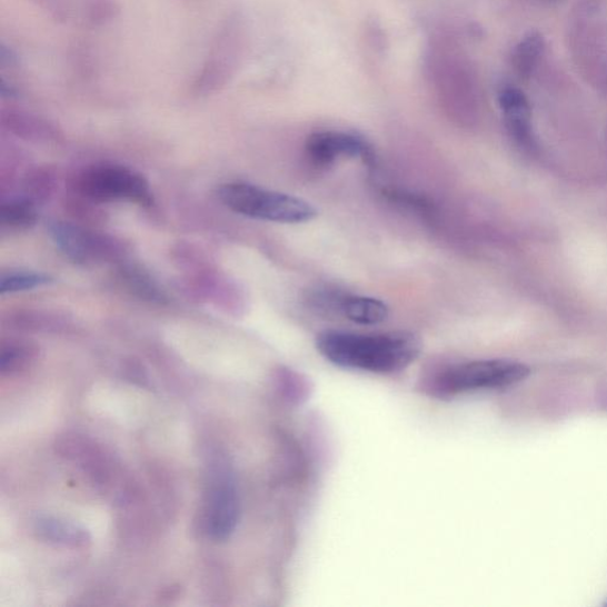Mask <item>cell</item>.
Masks as SVG:
<instances>
[{
  "mask_svg": "<svg viewBox=\"0 0 607 607\" xmlns=\"http://www.w3.org/2000/svg\"><path fill=\"white\" fill-rule=\"evenodd\" d=\"M317 350L337 367L375 374H392L412 365L421 351L412 332L359 334L339 330L321 332Z\"/></svg>",
  "mask_w": 607,
  "mask_h": 607,
  "instance_id": "6da1fadb",
  "label": "cell"
},
{
  "mask_svg": "<svg viewBox=\"0 0 607 607\" xmlns=\"http://www.w3.org/2000/svg\"><path fill=\"white\" fill-rule=\"evenodd\" d=\"M567 43L585 81L607 94V24L600 0H580L569 17Z\"/></svg>",
  "mask_w": 607,
  "mask_h": 607,
  "instance_id": "7a4b0ae2",
  "label": "cell"
},
{
  "mask_svg": "<svg viewBox=\"0 0 607 607\" xmlns=\"http://www.w3.org/2000/svg\"><path fill=\"white\" fill-rule=\"evenodd\" d=\"M529 368L510 360H479L452 365L427 377L421 388L437 399H451L466 392L505 388L525 380Z\"/></svg>",
  "mask_w": 607,
  "mask_h": 607,
  "instance_id": "3957f363",
  "label": "cell"
},
{
  "mask_svg": "<svg viewBox=\"0 0 607 607\" xmlns=\"http://www.w3.org/2000/svg\"><path fill=\"white\" fill-rule=\"evenodd\" d=\"M218 195L227 208L247 218L298 225L317 217V209L306 200L249 183L223 185Z\"/></svg>",
  "mask_w": 607,
  "mask_h": 607,
  "instance_id": "277c9868",
  "label": "cell"
},
{
  "mask_svg": "<svg viewBox=\"0 0 607 607\" xmlns=\"http://www.w3.org/2000/svg\"><path fill=\"white\" fill-rule=\"evenodd\" d=\"M77 189L87 199L98 202L127 200L139 205L152 203L146 178L119 166L103 165L84 170L78 177Z\"/></svg>",
  "mask_w": 607,
  "mask_h": 607,
  "instance_id": "5b68a950",
  "label": "cell"
},
{
  "mask_svg": "<svg viewBox=\"0 0 607 607\" xmlns=\"http://www.w3.org/2000/svg\"><path fill=\"white\" fill-rule=\"evenodd\" d=\"M240 515V502L228 471H219L211 485L201 511V527L209 538L226 540L235 533Z\"/></svg>",
  "mask_w": 607,
  "mask_h": 607,
  "instance_id": "8992f818",
  "label": "cell"
},
{
  "mask_svg": "<svg viewBox=\"0 0 607 607\" xmlns=\"http://www.w3.org/2000/svg\"><path fill=\"white\" fill-rule=\"evenodd\" d=\"M306 150L317 167H329L345 158H361L370 165L374 159L368 141L342 131H321L311 135L307 140Z\"/></svg>",
  "mask_w": 607,
  "mask_h": 607,
  "instance_id": "52a82bcc",
  "label": "cell"
},
{
  "mask_svg": "<svg viewBox=\"0 0 607 607\" xmlns=\"http://www.w3.org/2000/svg\"><path fill=\"white\" fill-rule=\"evenodd\" d=\"M50 236L60 251L78 263L96 262L112 253V241L71 223H52Z\"/></svg>",
  "mask_w": 607,
  "mask_h": 607,
  "instance_id": "ba28073f",
  "label": "cell"
},
{
  "mask_svg": "<svg viewBox=\"0 0 607 607\" xmlns=\"http://www.w3.org/2000/svg\"><path fill=\"white\" fill-rule=\"evenodd\" d=\"M237 36L235 29L222 30L200 74L195 80V91L208 94L218 91L233 73L237 59Z\"/></svg>",
  "mask_w": 607,
  "mask_h": 607,
  "instance_id": "9c48e42d",
  "label": "cell"
},
{
  "mask_svg": "<svg viewBox=\"0 0 607 607\" xmlns=\"http://www.w3.org/2000/svg\"><path fill=\"white\" fill-rule=\"evenodd\" d=\"M499 109L502 111L509 135L524 147L534 145L531 106L521 88L504 84L498 91Z\"/></svg>",
  "mask_w": 607,
  "mask_h": 607,
  "instance_id": "30bf717a",
  "label": "cell"
},
{
  "mask_svg": "<svg viewBox=\"0 0 607 607\" xmlns=\"http://www.w3.org/2000/svg\"><path fill=\"white\" fill-rule=\"evenodd\" d=\"M547 56V42L540 31H529L511 51V67L523 80L538 73Z\"/></svg>",
  "mask_w": 607,
  "mask_h": 607,
  "instance_id": "8fae6325",
  "label": "cell"
},
{
  "mask_svg": "<svg viewBox=\"0 0 607 607\" xmlns=\"http://www.w3.org/2000/svg\"><path fill=\"white\" fill-rule=\"evenodd\" d=\"M339 315L360 326H378L388 318L389 308L380 299L346 293Z\"/></svg>",
  "mask_w": 607,
  "mask_h": 607,
  "instance_id": "7c38bea8",
  "label": "cell"
},
{
  "mask_svg": "<svg viewBox=\"0 0 607 607\" xmlns=\"http://www.w3.org/2000/svg\"><path fill=\"white\" fill-rule=\"evenodd\" d=\"M36 530L42 539L58 545L79 548L89 543L88 534L83 529L57 519L40 520Z\"/></svg>",
  "mask_w": 607,
  "mask_h": 607,
  "instance_id": "4fadbf2b",
  "label": "cell"
},
{
  "mask_svg": "<svg viewBox=\"0 0 607 607\" xmlns=\"http://www.w3.org/2000/svg\"><path fill=\"white\" fill-rule=\"evenodd\" d=\"M36 350L23 342H10L0 351V371L3 375H14L24 371L34 360Z\"/></svg>",
  "mask_w": 607,
  "mask_h": 607,
  "instance_id": "5bb4252c",
  "label": "cell"
},
{
  "mask_svg": "<svg viewBox=\"0 0 607 607\" xmlns=\"http://www.w3.org/2000/svg\"><path fill=\"white\" fill-rule=\"evenodd\" d=\"M38 220V210L28 200H12L0 208V223L9 228H28Z\"/></svg>",
  "mask_w": 607,
  "mask_h": 607,
  "instance_id": "9a60e30c",
  "label": "cell"
},
{
  "mask_svg": "<svg viewBox=\"0 0 607 607\" xmlns=\"http://www.w3.org/2000/svg\"><path fill=\"white\" fill-rule=\"evenodd\" d=\"M50 282V278L42 273L36 272H10L2 276L0 279V293H17L30 291L44 287Z\"/></svg>",
  "mask_w": 607,
  "mask_h": 607,
  "instance_id": "2e32d148",
  "label": "cell"
}]
</instances>
